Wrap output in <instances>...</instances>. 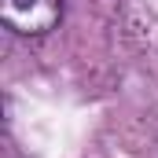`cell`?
Wrapping results in <instances>:
<instances>
[{
	"label": "cell",
	"instance_id": "1",
	"mask_svg": "<svg viewBox=\"0 0 158 158\" xmlns=\"http://www.w3.org/2000/svg\"><path fill=\"white\" fill-rule=\"evenodd\" d=\"M0 19L11 33L44 37L63 19V0H0Z\"/></svg>",
	"mask_w": 158,
	"mask_h": 158
}]
</instances>
